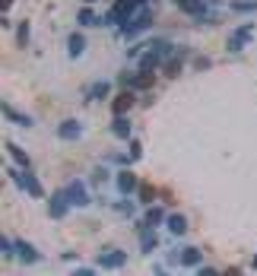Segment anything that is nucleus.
Masks as SVG:
<instances>
[{"mask_svg":"<svg viewBox=\"0 0 257 276\" xmlns=\"http://www.w3.org/2000/svg\"><path fill=\"white\" fill-rule=\"evenodd\" d=\"M153 26V13L146 10V7H140L131 20H127V26H124V35H137V32H143V29H150Z\"/></svg>","mask_w":257,"mask_h":276,"instance_id":"nucleus-1","label":"nucleus"},{"mask_svg":"<svg viewBox=\"0 0 257 276\" xmlns=\"http://www.w3.org/2000/svg\"><path fill=\"white\" fill-rule=\"evenodd\" d=\"M4 118H7V121H16V124H23V127H29V124H32V121H29V115L16 112V108H10V105H4Z\"/></svg>","mask_w":257,"mask_h":276,"instance_id":"nucleus-14","label":"nucleus"},{"mask_svg":"<svg viewBox=\"0 0 257 276\" xmlns=\"http://www.w3.org/2000/svg\"><path fill=\"white\" fill-rule=\"evenodd\" d=\"M226 276H242V273H238V270H229V273H226Z\"/></svg>","mask_w":257,"mask_h":276,"instance_id":"nucleus-30","label":"nucleus"},{"mask_svg":"<svg viewBox=\"0 0 257 276\" xmlns=\"http://www.w3.org/2000/svg\"><path fill=\"white\" fill-rule=\"evenodd\" d=\"M251 264H254V267H257V257H254V261H251Z\"/></svg>","mask_w":257,"mask_h":276,"instance_id":"nucleus-32","label":"nucleus"},{"mask_svg":"<svg viewBox=\"0 0 257 276\" xmlns=\"http://www.w3.org/2000/svg\"><path fill=\"white\" fill-rule=\"evenodd\" d=\"M150 48H153V51L159 54V58H162V61H165V58H169V54H172V45H169V42H162V39H156V42H153Z\"/></svg>","mask_w":257,"mask_h":276,"instance_id":"nucleus-19","label":"nucleus"},{"mask_svg":"<svg viewBox=\"0 0 257 276\" xmlns=\"http://www.w3.org/2000/svg\"><path fill=\"white\" fill-rule=\"evenodd\" d=\"M108 96V83H96L93 89H86V102H93V99H102Z\"/></svg>","mask_w":257,"mask_h":276,"instance_id":"nucleus-17","label":"nucleus"},{"mask_svg":"<svg viewBox=\"0 0 257 276\" xmlns=\"http://www.w3.org/2000/svg\"><path fill=\"white\" fill-rule=\"evenodd\" d=\"M162 223V210L159 207H153L150 213H146V226H159Z\"/></svg>","mask_w":257,"mask_h":276,"instance_id":"nucleus-22","label":"nucleus"},{"mask_svg":"<svg viewBox=\"0 0 257 276\" xmlns=\"http://www.w3.org/2000/svg\"><path fill=\"white\" fill-rule=\"evenodd\" d=\"M178 70H181V54H178V58H172L169 64H165V73H169V77H178Z\"/></svg>","mask_w":257,"mask_h":276,"instance_id":"nucleus-24","label":"nucleus"},{"mask_svg":"<svg viewBox=\"0 0 257 276\" xmlns=\"http://www.w3.org/2000/svg\"><path fill=\"white\" fill-rule=\"evenodd\" d=\"M248 39H251V26H242V29H238L232 39H229V51H242Z\"/></svg>","mask_w":257,"mask_h":276,"instance_id":"nucleus-7","label":"nucleus"},{"mask_svg":"<svg viewBox=\"0 0 257 276\" xmlns=\"http://www.w3.org/2000/svg\"><path fill=\"white\" fill-rule=\"evenodd\" d=\"M165 223H169V232H175V235H181V232H188V219L181 216V213H172L169 219H165Z\"/></svg>","mask_w":257,"mask_h":276,"instance_id":"nucleus-10","label":"nucleus"},{"mask_svg":"<svg viewBox=\"0 0 257 276\" xmlns=\"http://www.w3.org/2000/svg\"><path fill=\"white\" fill-rule=\"evenodd\" d=\"M16 42H20V48H26V45H29V23H23V26H20V32H16Z\"/></svg>","mask_w":257,"mask_h":276,"instance_id":"nucleus-23","label":"nucleus"},{"mask_svg":"<svg viewBox=\"0 0 257 276\" xmlns=\"http://www.w3.org/2000/svg\"><path fill=\"white\" fill-rule=\"evenodd\" d=\"M7 175L16 181V184H20V188H26L32 197H45V191H42V184L39 181H35L32 175H26V172H20V169H7Z\"/></svg>","mask_w":257,"mask_h":276,"instance_id":"nucleus-2","label":"nucleus"},{"mask_svg":"<svg viewBox=\"0 0 257 276\" xmlns=\"http://www.w3.org/2000/svg\"><path fill=\"white\" fill-rule=\"evenodd\" d=\"M131 86H134V89H150V86H153V73H143V77H131Z\"/></svg>","mask_w":257,"mask_h":276,"instance_id":"nucleus-20","label":"nucleus"},{"mask_svg":"<svg viewBox=\"0 0 257 276\" xmlns=\"http://www.w3.org/2000/svg\"><path fill=\"white\" fill-rule=\"evenodd\" d=\"M178 7L185 10V13H191V16H200V20L207 16V4H200V0H181Z\"/></svg>","mask_w":257,"mask_h":276,"instance_id":"nucleus-9","label":"nucleus"},{"mask_svg":"<svg viewBox=\"0 0 257 276\" xmlns=\"http://www.w3.org/2000/svg\"><path fill=\"white\" fill-rule=\"evenodd\" d=\"M77 23H80V26H96V16H93V10H83V13L77 16Z\"/></svg>","mask_w":257,"mask_h":276,"instance_id":"nucleus-25","label":"nucleus"},{"mask_svg":"<svg viewBox=\"0 0 257 276\" xmlns=\"http://www.w3.org/2000/svg\"><path fill=\"white\" fill-rule=\"evenodd\" d=\"M73 276H96V273L89 270V267H83V270H77V273H73Z\"/></svg>","mask_w":257,"mask_h":276,"instance_id":"nucleus-27","label":"nucleus"},{"mask_svg":"<svg viewBox=\"0 0 257 276\" xmlns=\"http://www.w3.org/2000/svg\"><path fill=\"white\" fill-rule=\"evenodd\" d=\"M118 191H121L124 197L134 194V191H137V178H134L131 172H121V175H118Z\"/></svg>","mask_w":257,"mask_h":276,"instance_id":"nucleus-8","label":"nucleus"},{"mask_svg":"<svg viewBox=\"0 0 257 276\" xmlns=\"http://www.w3.org/2000/svg\"><path fill=\"white\" fill-rule=\"evenodd\" d=\"M181 264H185V267H197V264H200V251H197V248H185Z\"/></svg>","mask_w":257,"mask_h":276,"instance_id":"nucleus-16","label":"nucleus"},{"mask_svg":"<svg viewBox=\"0 0 257 276\" xmlns=\"http://www.w3.org/2000/svg\"><path fill=\"white\" fill-rule=\"evenodd\" d=\"M99 264H102V267H124V264H127V254L118 251V248H108V251L99 254Z\"/></svg>","mask_w":257,"mask_h":276,"instance_id":"nucleus-5","label":"nucleus"},{"mask_svg":"<svg viewBox=\"0 0 257 276\" xmlns=\"http://www.w3.org/2000/svg\"><path fill=\"white\" fill-rule=\"evenodd\" d=\"M140 197H143V204H150V200H153V191H150V188H140Z\"/></svg>","mask_w":257,"mask_h":276,"instance_id":"nucleus-26","label":"nucleus"},{"mask_svg":"<svg viewBox=\"0 0 257 276\" xmlns=\"http://www.w3.org/2000/svg\"><path fill=\"white\" fill-rule=\"evenodd\" d=\"M131 105H134V92H121V96L115 99V115L121 118V115H124V112H127V108H131Z\"/></svg>","mask_w":257,"mask_h":276,"instance_id":"nucleus-13","label":"nucleus"},{"mask_svg":"<svg viewBox=\"0 0 257 276\" xmlns=\"http://www.w3.org/2000/svg\"><path fill=\"white\" fill-rule=\"evenodd\" d=\"M112 131H115V137H131V121H127L124 115H121V118H115Z\"/></svg>","mask_w":257,"mask_h":276,"instance_id":"nucleus-15","label":"nucleus"},{"mask_svg":"<svg viewBox=\"0 0 257 276\" xmlns=\"http://www.w3.org/2000/svg\"><path fill=\"white\" fill-rule=\"evenodd\" d=\"M175 4H181V0H175Z\"/></svg>","mask_w":257,"mask_h":276,"instance_id":"nucleus-34","label":"nucleus"},{"mask_svg":"<svg viewBox=\"0 0 257 276\" xmlns=\"http://www.w3.org/2000/svg\"><path fill=\"white\" fill-rule=\"evenodd\" d=\"M67 210H70V197H67V191H58V194L51 197V204H48V213H51L54 219H64Z\"/></svg>","mask_w":257,"mask_h":276,"instance_id":"nucleus-4","label":"nucleus"},{"mask_svg":"<svg viewBox=\"0 0 257 276\" xmlns=\"http://www.w3.org/2000/svg\"><path fill=\"white\" fill-rule=\"evenodd\" d=\"M64 191H67V197H70V204H73V207H86V204H89V191H86V184H83V181H70Z\"/></svg>","mask_w":257,"mask_h":276,"instance_id":"nucleus-3","label":"nucleus"},{"mask_svg":"<svg viewBox=\"0 0 257 276\" xmlns=\"http://www.w3.org/2000/svg\"><path fill=\"white\" fill-rule=\"evenodd\" d=\"M16 254H20L26 264H35V261H39V251H35L32 245H26V242H16Z\"/></svg>","mask_w":257,"mask_h":276,"instance_id":"nucleus-11","label":"nucleus"},{"mask_svg":"<svg viewBox=\"0 0 257 276\" xmlns=\"http://www.w3.org/2000/svg\"><path fill=\"white\" fill-rule=\"evenodd\" d=\"M232 10H238V13H251V10H257V0H235Z\"/></svg>","mask_w":257,"mask_h":276,"instance_id":"nucleus-21","label":"nucleus"},{"mask_svg":"<svg viewBox=\"0 0 257 276\" xmlns=\"http://www.w3.org/2000/svg\"><path fill=\"white\" fill-rule=\"evenodd\" d=\"M10 4H13V0H4V10H7V7H10Z\"/></svg>","mask_w":257,"mask_h":276,"instance_id":"nucleus-31","label":"nucleus"},{"mask_svg":"<svg viewBox=\"0 0 257 276\" xmlns=\"http://www.w3.org/2000/svg\"><path fill=\"white\" fill-rule=\"evenodd\" d=\"M156 276H169V273H165V270H162V267H159V270H156Z\"/></svg>","mask_w":257,"mask_h":276,"instance_id":"nucleus-29","label":"nucleus"},{"mask_svg":"<svg viewBox=\"0 0 257 276\" xmlns=\"http://www.w3.org/2000/svg\"><path fill=\"white\" fill-rule=\"evenodd\" d=\"M67 45H70V58H80V54H83V48H86V39H83L80 32H73L70 39H67Z\"/></svg>","mask_w":257,"mask_h":276,"instance_id":"nucleus-12","label":"nucleus"},{"mask_svg":"<svg viewBox=\"0 0 257 276\" xmlns=\"http://www.w3.org/2000/svg\"><path fill=\"white\" fill-rule=\"evenodd\" d=\"M58 137H61V140H80V137H83V124H80V121H64V124L58 127Z\"/></svg>","mask_w":257,"mask_h":276,"instance_id":"nucleus-6","label":"nucleus"},{"mask_svg":"<svg viewBox=\"0 0 257 276\" xmlns=\"http://www.w3.org/2000/svg\"><path fill=\"white\" fill-rule=\"evenodd\" d=\"M7 150H10V156H13L16 162H20L23 169H26V165H29V156H26V153H23V150H20V146H16V143H7Z\"/></svg>","mask_w":257,"mask_h":276,"instance_id":"nucleus-18","label":"nucleus"},{"mask_svg":"<svg viewBox=\"0 0 257 276\" xmlns=\"http://www.w3.org/2000/svg\"><path fill=\"white\" fill-rule=\"evenodd\" d=\"M86 4H93V0H86Z\"/></svg>","mask_w":257,"mask_h":276,"instance_id":"nucleus-33","label":"nucleus"},{"mask_svg":"<svg viewBox=\"0 0 257 276\" xmlns=\"http://www.w3.org/2000/svg\"><path fill=\"white\" fill-rule=\"evenodd\" d=\"M200 276H219V273H216V270H210V267H207V270H200Z\"/></svg>","mask_w":257,"mask_h":276,"instance_id":"nucleus-28","label":"nucleus"}]
</instances>
